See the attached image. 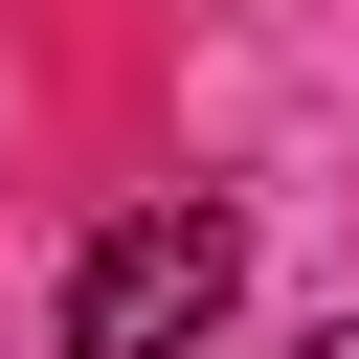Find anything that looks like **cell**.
I'll return each instance as SVG.
<instances>
[{
	"mask_svg": "<svg viewBox=\"0 0 359 359\" xmlns=\"http://www.w3.org/2000/svg\"><path fill=\"white\" fill-rule=\"evenodd\" d=\"M224 292H247V224L224 202H135V224L67 247V359H202Z\"/></svg>",
	"mask_w": 359,
	"mask_h": 359,
	"instance_id": "1",
	"label": "cell"
},
{
	"mask_svg": "<svg viewBox=\"0 0 359 359\" xmlns=\"http://www.w3.org/2000/svg\"><path fill=\"white\" fill-rule=\"evenodd\" d=\"M314 359H359V314H337V337H314Z\"/></svg>",
	"mask_w": 359,
	"mask_h": 359,
	"instance_id": "2",
	"label": "cell"
}]
</instances>
